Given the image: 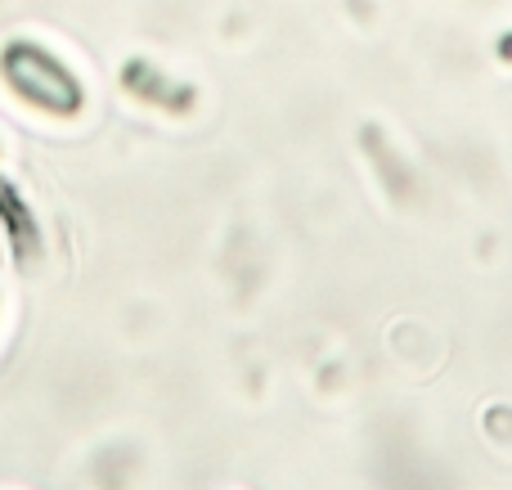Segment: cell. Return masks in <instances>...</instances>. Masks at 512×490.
<instances>
[{
  "mask_svg": "<svg viewBox=\"0 0 512 490\" xmlns=\"http://www.w3.org/2000/svg\"><path fill=\"white\" fill-rule=\"evenodd\" d=\"M0 81L18 104L45 117H77L86 108V86L77 72L54 50H45L41 41H27V36L0 45Z\"/></svg>",
  "mask_w": 512,
  "mask_h": 490,
  "instance_id": "obj_1",
  "label": "cell"
},
{
  "mask_svg": "<svg viewBox=\"0 0 512 490\" xmlns=\"http://www.w3.org/2000/svg\"><path fill=\"white\" fill-rule=\"evenodd\" d=\"M0 230H5V243L18 261H32L41 252V230H36L32 203L18 194L14 180L0 176Z\"/></svg>",
  "mask_w": 512,
  "mask_h": 490,
  "instance_id": "obj_2",
  "label": "cell"
}]
</instances>
